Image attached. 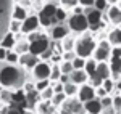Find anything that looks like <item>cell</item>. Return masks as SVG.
<instances>
[{"label":"cell","mask_w":121,"mask_h":114,"mask_svg":"<svg viewBox=\"0 0 121 114\" xmlns=\"http://www.w3.org/2000/svg\"><path fill=\"white\" fill-rule=\"evenodd\" d=\"M28 79H32L31 77V72L24 71L21 66H15V64H7L3 63L0 66V87L2 88H8V90H16V88H21L23 84L28 80Z\"/></svg>","instance_id":"obj_1"},{"label":"cell","mask_w":121,"mask_h":114,"mask_svg":"<svg viewBox=\"0 0 121 114\" xmlns=\"http://www.w3.org/2000/svg\"><path fill=\"white\" fill-rule=\"evenodd\" d=\"M95 47H97V40L94 39V34L91 31H86L81 35H76V45H74L76 56L87 59V58L92 56Z\"/></svg>","instance_id":"obj_2"},{"label":"cell","mask_w":121,"mask_h":114,"mask_svg":"<svg viewBox=\"0 0 121 114\" xmlns=\"http://www.w3.org/2000/svg\"><path fill=\"white\" fill-rule=\"evenodd\" d=\"M15 0H0V40L8 32V23L11 19V8Z\"/></svg>","instance_id":"obj_3"},{"label":"cell","mask_w":121,"mask_h":114,"mask_svg":"<svg viewBox=\"0 0 121 114\" xmlns=\"http://www.w3.org/2000/svg\"><path fill=\"white\" fill-rule=\"evenodd\" d=\"M66 26L69 28V32L73 35H81L86 31H89L86 15H69V18L66 21Z\"/></svg>","instance_id":"obj_4"},{"label":"cell","mask_w":121,"mask_h":114,"mask_svg":"<svg viewBox=\"0 0 121 114\" xmlns=\"http://www.w3.org/2000/svg\"><path fill=\"white\" fill-rule=\"evenodd\" d=\"M110 51H112V45L107 39L103 40H97V47L92 53V58L97 63H108L110 59Z\"/></svg>","instance_id":"obj_5"},{"label":"cell","mask_w":121,"mask_h":114,"mask_svg":"<svg viewBox=\"0 0 121 114\" xmlns=\"http://www.w3.org/2000/svg\"><path fill=\"white\" fill-rule=\"evenodd\" d=\"M50 69H52V64L48 61H39L37 64L32 67V71H31L32 80L36 82V80H45V79H48L50 77Z\"/></svg>","instance_id":"obj_6"},{"label":"cell","mask_w":121,"mask_h":114,"mask_svg":"<svg viewBox=\"0 0 121 114\" xmlns=\"http://www.w3.org/2000/svg\"><path fill=\"white\" fill-rule=\"evenodd\" d=\"M103 23L112 24L113 28H118L121 24V8L118 5H110L108 10L103 13Z\"/></svg>","instance_id":"obj_7"},{"label":"cell","mask_w":121,"mask_h":114,"mask_svg":"<svg viewBox=\"0 0 121 114\" xmlns=\"http://www.w3.org/2000/svg\"><path fill=\"white\" fill-rule=\"evenodd\" d=\"M47 34H48V39L53 40V42H61L66 35H69V28L65 24H53L50 29H47Z\"/></svg>","instance_id":"obj_8"},{"label":"cell","mask_w":121,"mask_h":114,"mask_svg":"<svg viewBox=\"0 0 121 114\" xmlns=\"http://www.w3.org/2000/svg\"><path fill=\"white\" fill-rule=\"evenodd\" d=\"M40 29V24H39V16L37 13H29L28 18L21 23V34L28 35L34 31H39Z\"/></svg>","instance_id":"obj_9"},{"label":"cell","mask_w":121,"mask_h":114,"mask_svg":"<svg viewBox=\"0 0 121 114\" xmlns=\"http://www.w3.org/2000/svg\"><path fill=\"white\" fill-rule=\"evenodd\" d=\"M48 47H50V39L47 35V37L37 39L34 42H29V53L34 56H40L45 50H48Z\"/></svg>","instance_id":"obj_10"},{"label":"cell","mask_w":121,"mask_h":114,"mask_svg":"<svg viewBox=\"0 0 121 114\" xmlns=\"http://www.w3.org/2000/svg\"><path fill=\"white\" fill-rule=\"evenodd\" d=\"M76 98H78L81 103L91 101V100L95 98V88H94L91 84H82V85H79V90H78Z\"/></svg>","instance_id":"obj_11"},{"label":"cell","mask_w":121,"mask_h":114,"mask_svg":"<svg viewBox=\"0 0 121 114\" xmlns=\"http://www.w3.org/2000/svg\"><path fill=\"white\" fill-rule=\"evenodd\" d=\"M39 61H40L39 56H34V55H31V53H24V55H19L18 66H21L24 71L31 72V71H32V67L36 66Z\"/></svg>","instance_id":"obj_12"},{"label":"cell","mask_w":121,"mask_h":114,"mask_svg":"<svg viewBox=\"0 0 121 114\" xmlns=\"http://www.w3.org/2000/svg\"><path fill=\"white\" fill-rule=\"evenodd\" d=\"M61 108L68 109L71 114H86V109H84V103H81L78 98H68L65 103L61 105Z\"/></svg>","instance_id":"obj_13"},{"label":"cell","mask_w":121,"mask_h":114,"mask_svg":"<svg viewBox=\"0 0 121 114\" xmlns=\"http://www.w3.org/2000/svg\"><path fill=\"white\" fill-rule=\"evenodd\" d=\"M56 2L55 0H45V3H44V7H42V10L39 11L37 15L39 16H44V18H50L53 19V16H55V11H56Z\"/></svg>","instance_id":"obj_14"},{"label":"cell","mask_w":121,"mask_h":114,"mask_svg":"<svg viewBox=\"0 0 121 114\" xmlns=\"http://www.w3.org/2000/svg\"><path fill=\"white\" fill-rule=\"evenodd\" d=\"M31 13L26 7H23V5H19V3H15L13 5V8H11V19H16V21H24V19L28 18V15Z\"/></svg>","instance_id":"obj_15"},{"label":"cell","mask_w":121,"mask_h":114,"mask_svg":"<svg viewBox=\"0 0 121 114\" xmlns=\"http://www.w3.org/2000/svg\"><path fill=\"white\" fill-rule=\"evenodd\" d=\"M69 82H73L76 85H82L89 82V76L86 74L84 69H74L71 74H69Z\"/></svg>","instance_id":"obj_16"},{"label":"cell","mask_w":121,"mask_h":114,"mask_svg":"<svg viewBox=\"0 0 121 114\" xmlns=\"http://www.w3.org/2000/svg\"><path fill=\"white\" fill-rule=\"evenodd\" d=\"M84 109H86V114H100L103 111L99 98H94L91 101H86L84 103Z\"/></svg>","instance_id":"obj_17"},{"label":"cell","mask_w":121,"mask_h":114,"mask_svg":"<svg viewBox=\"0 0 121 114\" xmlns=\"http://www.w3.org/2000/svg\"><path fill=\"white\" fill-rule=\"evenodd\" d=\"M107 40L110 42V45H112V47H118V45H121V29L120 28L108 29Z\"/></svg>","instance_id":"obj_18"},{"label":"cell","mask_w":121,"mask_h":114,"mask_svg":"<svg viewBox=\"0 0 121 114\" xmlns=\"http://www.w3.org/2000/svg\"><path fill=\"white\" fill-rule=\"evenodd\" d=\"M15 45H16V39H15V34H11V32H7V34L2 37V40H0V47L5 48L7 51L13 50Z\"/></svg>","instance_id":"obj_19"},{"label":"cell","mask_w":121,"mask_h":114,"mask_svg":"<svg viewBox=\"0 0 121 114\" xmlns=\"http://www.w3.org/2000/svg\"><path fill=\"white\" fill-rule=\"evenodd\" d=\"M95 76H99L102 80L112 77V71H110V66L108 63H97V67H95Z\"/></svg>","instance_id":"obj_20"},{"label":"cell","mask_w":121,"mask_h":114,"mask_svg":"<svg viewBox=\"0 0 121 114\" xmlns=\"http://www.w3.org/2000/svg\"><path fill=\"white\" fill-rule=\"evenodd\" d=\"M69 15H71V11L65 10L63 7H56V11H55L53 19H55L56 24H65L66 21H68V18H69Z\"/></svg>","instance_id":"obj_21"},{"label":"cell","mask_w":121,"mask_h":114,"mask_svg":"<svg viewBox=\"0 0 121 114\" xmlns=\"http://www.w3.org/2000/svg\"><path fill=\"white\" fill-rule=\"evenodd\" d=\"M39 101H40V93H39L37 90H32V92H28V93H26V103H28V109H34Z\"/></svg>","instance_id":"obj_22"},{"label":"cell","mask_w":121,"mask_h":114,"mask_svg":"<svg viewBox=\"0 0 121 114\" xmlns=\"http://www.w3.org/2000/svg\"><path fill=\"white\" fill-rule=\"evenodd\" d=\"M74 45H76V35H73V34L66 35V37L61 40L63 51H74Z\"/></svg>","instance_id":"obj_23"},{"label":"cell","mask_w":121,"mask_h":114,"mask_svg":"<svg viewBox=\"0 0 121 114\" xmlns=\"http://www.w3.org/2000/svg\"><path fill=\"white\" fill-rule=\"evenodd\" d=\"M78 90H79V85H76V84H73V82H68V84L63 85V93H65L68 98H76Z\"/></svg>","instance_id":"obj_24"},{"label":"cell","mask_w":121,"mask_h":114,"mask_svg":"<svg viewBox=\"0 0 121 114\" xmlns=\"http://www.w3.org/2000/svg\"><path fill=\"white\" fill-rule=\"evenodd\" d=\"M18 55H24V53H29V42L26 39H23V40H16V45L13 48Z\"/></svg>","instance_id":"obj_25"},{"label":"cell","mask_w":121,"mask_h":114,"mask_svg":"<svg viewBox=\"0 0 121 114\" xmlns=\"http://www.w3.org/2000/svg\"><path fill=\"white\" fill-rule=\"evenodd\" d=\"M95 67H97V61H95L92 56L87 58V59H86V64H84V71H86V74H87L89 77L94 76V74H95Z\"/></svg>","instance_id":"obj_26"},{"label":"cell","mask_w":121,"mask_h":114,"mask_svg":"<svg viewBox=\"0 0 121 114\" xmlns=\"http://www.w3.org/2000/svg\"><path fill=\"white\" fill-rule=\"evenodd\" d=\"M66 100H68V96H66L65 93H55V95H53V98L50 100V105L55 106L56 109H58V108H61V105L65 103Z\"/></svg>","instance_id":"obj_27"},{"label":"cell","mask_w":121,"mask_h":114,"mask_svg":"<svg viewBox=\"0 0 121 114\" xmlns=\"http://www.w3.org/2000/svg\"><path fill=\"white\" fill-rule=\"evenodd\" d=\"M0 101H2L3 105H7V106L11 105V90L2 88V90H0Z\"/></svg>","instance_id":"obj_28"},{"label":"cell","mask_w":121,"mask_h":114,"mask_svg":"<svg viewBox=\"0 0 121 114\" xmlns=\"http://www.w3.org/2000/svg\"><path fill=\"white\" fill-rule=\"evenodd\" d=\"M19 61V55L15 51V50H10V51H7V58H5V63L7 64H18Z\"/></svg>","instance_id":"obj_29"},{"label":"cell","mask_w":121,"mask_h":114,"mask_svg":"<svg viewBox=\"0 0 121 114\" xmlns=\"http://www.w3.org/2000/svg\"><path fill=\"white\" fill-rule=\"evenodd\" d=\"M102 87H103V90H105L108 95H113V93H115V80H113L112 77L105 79V80L102 82Z\"/></svg>","instance_id":"obj_30"},{"label":"cell","mask_w":121,"mask_h":114,"mask_svg":"<svg viewBox=\"0 0 121 114\" xmlns=\"http://www.w3.org/2000/svg\"><path fill=\"white\" fill-rule=\"evenodd\" d=\"M60 76H61L60 66H58V64H52V69H50V77H48V80H50V82H58Z\"/></svg>","instance_id":"obj_31"},{"label":"cell","mask_w":121,"mask_h":114,"mask_svg":"<svg viewBox=\"0 0 121 114\" xmlns=\"http://www.w3.org/2000/svg\"><path fill=\"white\" fill-rule=\"evenodd\" d=\"M8 32H11V34H18V32H21V21L10 19V23H8Z\"/></svg>","instance_id":"obj_32"},{"label":"cell","mask_w":121,"mask_h":114,"mask_svg":"<svg viewBox=\"0 0 121 114\" xmlns=\"http://www.w3.org/2000/svg\"><path fill=\"white\" fill-rule=\"evenodd\" d=\"M58 66H60L61 74H68V76H69V74L74 71V69H73V64H71V61H61Z\"/></svg>","instance_id":"obj_33"},{"label":"cell","mask_w":121,"mask_h":114,"mask_svg":"<svg viewBox=\"0 0 121 114\" xmlns=\"http://www.w3.org/2000/svg\"><path fill=\"white\" fill-rule=\"evenodd\" d=\"M53 95H55L53 88L52 87H47L44 92H40V101H50L53 98Z\"/></svg>","instance_id":"obj_34"},{"label":"cell","mask_w":121,"mask_h":114,"mask_svg":"<svg viewBox=\"0 0 121 114\" xmlns=\"http://www.w3.org/2000/svg\"><path fill=\"white\" fill-rule=\"evenodd\" d=\"M47 87H50V80H48V79H45V80H36V82H34V90H37L39 93L44 92Z\"/></svg>","instance_id":"obj_35"},{"label":"cell","mask_w":121,"mask_h":114,"mask_svg":"<svg viewBox=\"0 0 121 114\" xmlns=\"http://www.w3.org/2000/svg\"><path fill=\"white\" fill-rule=\"evenodd\" d=\"M108 7H110V5H108L107 0H95V2H94V8L99 10L100 13H105V11L108 10Z\"/></svg>","instance_id":"obj_36"},{"label":"cell","mask_w":121,"mask_h":114,"mask_svg":"<svg viewBox=\"0 0 121 114\" xmlns=\"http://www.w3.org/2000/svg\"><path fill=\"white\" fill-rule=\"evenodd\" d=\"M112 108L115 111H121V95L120 93H113L112 95Z\"/></svg>","instance_id":"obj_37"},{"label":"cell","mask_w":121,"mask_h":114,"mask_svg":"<svg viewBox=\"0 0 121 114\" xmlns=\"http://www.w3.org/2000/svg\"><path fill=\"white\" fill-rule=\"evenodd\" d=\"M71 64H73V69H84V64H86V59L81 56H76L73 61H71Z\"/></svg>","instance_id":"obj_38"},{"label":"cell","mask_w":121,"mask_h":114,"mask_svg":"<svg viewBox=\"0 0 121 114\" xmlns=\"http://www.w3.org/2000/svg\"><path fill=\"white\" fill-rule=\"evenodd\" d=\"M100 105H102L103 109H110L112 108V95H107L103 98H100Z\"/></svg>","instance_id":"obj_39"},{"label":"cell","mask_w":121,"mask_h":114,"mask_svg":"<svg viewBox=\"0 0 121 114\" xmlns=\"http://www.w3.org/2000/svg\"><path fill=\"white\" fill-rule=\"evenodd\" d=\"M50 87L53 88L55 93H63V84L61 82H50Z\"/></svg>","instance_id":"obj_40"},{"label":"cell","mask_w":121,"mask_h":114,"mask_svg":"<svg viewBox=\"0 0 121 114\" xmlns=\"http://www.w3.org/2000/svg\"><path fill=\"white\" fill-rule=\"evenodd\" d=\"M94 2L95 0H78V5H81L82 8H94Z\"/></svg>","instance_id":"obj_41"},{"label":"cell","mask_w":121,"mask_h":114,"mask_svg":"<svg viewBox=\"0 0 121 114\" xmlns=\"http://www.w3.org/2000/svg\"><path fill=\"white\" fill-rule=\"evenodd\" d=\"M61 58H63V61H73L76 58V51H63Z\"/></svg>","instance_id":"obj_42"},{"label":"cell","mask_w":121,"mask_h":114,"mask_svg":"<svg viewBox=\"0 0 121 114\" xmlns=\"http://www.w3.org/2000/svg\"><path fill=\"white\" fill-rule=\"evenodd\" d=\"M61 61H63L61 55H55V53H52V56H50V59H48L50 64H60Z\"/></svg>","instance_id":"obj_43"},{"label":"cell","mask_w":121,"mask_h":114,"mask_svg":"<svg viewBox=\"0 0 121 114\" xmlns=\"http://www.w3.org/2000/svg\"><path fill=\"white\" fill-rule=\"evenodd\" d=\"M110 58H121V45H118V47H112Z\"/></svg>","instance_id":"obj_44"},{"label":"cell","mask_w":121,"mask_h":114,"mask_svg":"<svg viewBox=\"0 0 121 114\" xmlns=\"http://www.w3.org/2000/svg\"><path fill=\"white\" fill-rule=\"evenodd\" d=\"M107 95H108V93L103 90V87H102V85L95 88V98H99V100H100V98H103V96H107Z\"/></svg>","instance_id":"obj_45"},{"label":"cell","mask_w":121,"mask_h":114,"mask_svg":"<svg viewBox=\"0 0 121 114\" xmlns=\"http://www.w3.org/2000/svg\"><path fill=\"white\" fill-rule=\"evenodd\" d=\"M71 15H84V8L81 5H76L74 8L71 10Z\"/></svg>","instance_id":"obj_46"},{"label":"cell","mask_w":121,"mask_h":114,"mask_svg":"<svg viewBox=\"0 0 121 114\" xmlns=\"http://www.w3.org/2000/svg\"><path fill=\"white\" fill-rule=\"evenodd\" d=\"M7 114H23V109H18V108H10V106H8Z\"/></svg>","instance_id":"obj_47"},{"label":"cell","mask_w":121,"mask_h":114,"mask_svg":"<svg viewBox=\"0 0 121 114\" xmlns=\"http://www.w3.org/2000/svg\"><path fill=\"white\" fill-rule=\"evenodd\" d=\"M58 82H61L63 85H65V84H68V82H69V76H68V74H61V76H60V79H58Z\"/></svg>","instance_id":"obj_48"},{"label":"cell","mask_w":121,"mask_h":114,"mask_svg":"<svg viewBox=\"0 0 121 114\" xmlns=\"http://www.w3.org/2000/svg\"><path fill=\"white\" fill-rule=\"evenodd\" d=\"M5 58H7V50L0 47V63H5Z\"/></svg>","instance_id":"obj_49"},{"label":"cell","mask_w":121,"mask_h":114,"mask_svg":"<svg viewBox=\"0 0 121 114\" xmlns=\"http://www.w3.org/2000/svg\"><path fill=\"white\" fill-rule=\"evenodd\" d=\"M115 93H121V79L115 80Z\"/></svg>","instance_id":"obj_50"},{"label":"cell","mask_w":121,"mask_h":114,"mask_svg":"<svg viewBox=\"0 0 121 114\" xmlns=\"http://www.w3.org/2000/svg\"><path fill=\"white\" fill-rule=\"evenodd\" d=\"M100 114H115V109H113V108H110V109H103Z\"/></svg>","instance_id":"obj_51"},{"label":"cell","mask_w":121,"mask_h":114,"mask_svg":"<svg viewBox=\"0 0 121 114\" xmlns=\"http://www.w3.org/2000/svg\"><path fill=\"white\" fill-rule=\"evenodd\" d=\"M23 114H36L34 109H23Z\"/></svg>","instance_id":"obj_52"},{"label":"cell","mask_w":121,"mask_h":114,"mask_svg":"<svg viewBox=\"0 0 121 114\" xmlns=\"http://www.w3.org/2000/svg\"><path fill=\"white\" fill-rule=\"evenodd\" d=\"M108 2V5H116V3H120L121 0H107Z\"/></svg>","instance_id":"obj_53"},{"label":"cell","mask_w":121,"mask_h":114,"mask_svg":"<svg viewBox=\"0 0 121 114\" xmlns=\"http://www.w3.org/2000/svg\"><path fill=\"white\" fill-rule=\"evenodd\" d=\"M118 63H120V74H121V58H120V61H118Z\"/></svg>","instance_id":"obj_54"},{"label":"cell","mask_w":121,"mask_h":114,"mask_svg":"<svg viewBox=\"0 0 121 114\" xmlns=\"http://www.w3.org/2000/svg\"><path fill=\"white\" fill-rule=\"evenodd\" d=\"M115 114H121V111H115Z\"/></svg>","instance_id":"obj_55"},{"label":"cell","mask_w":121,"mask_h":114,"mask_svg":"<svg viewBox=\"0 0 121 114\" xmlns=\"http://www.w3.org/2000/svg\"><path fill=\"white\" fill-rule=\"evenodd\" d=\"M48 114H58V111H55V113H48Z\"/></svg>","instance_id":"obj_56"},{"label":"cell","mask_w":121,"mask_h":114,"mask_svg":"<svg viewBox=\"0 0 121 114\" xmlns=\"http://www.w3.org/2000/svg\"><path fill=\"white\" fill-rule=\"evenodd\" d=\"M120 95H121V93H120Z\"/></svg>","instance_id":"obj_57"}]
</instances>
